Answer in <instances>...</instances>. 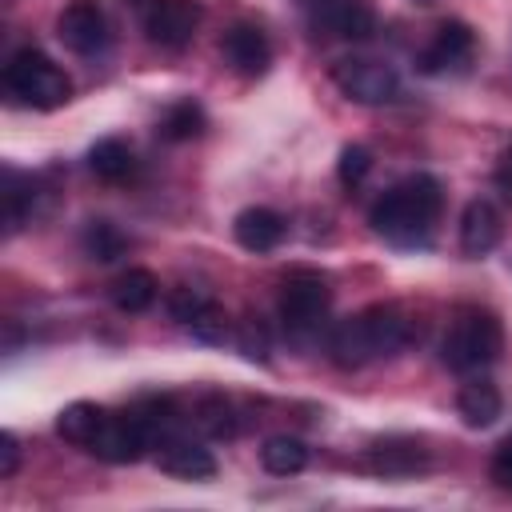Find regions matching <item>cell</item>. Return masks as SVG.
<instances>
[{
    "label": "cell",
    "instance_id": "6da1fadb",
    "mask_svg": "<svg viewBox=\"0 0 512 512\" xmlns=\"http://www.w3.org/2000/svg\"><path fill=\"white\" fill-rule=\"evenodd\" d=\"M440 204H444V192H440V180L428 176V172H416L400 184H392L368 212V224L376 236H384L388 244L396 248H416V244H428L432 228H436V216H440Z\"/></svg>",
    "mask_w": 512,
    "mask_h": 512
},
{
    "label": "cell",
    "instance_id": "7a4b0ae2",
    "mask_svg": "<svg viewBox=\"0 0 512 512\" xmlns=\"http://www.w3.org/2000/svg\"><path fill=\"white\" fill-rule=\"evenodd\" d=\"M412 344V320L400 304H368L328 332V356L340 368H360L380 356H396Z\"/></svg>",
    "mask_w": 512,
    "mask_h": 512
},
{
    "label": "cell",
    "instance_id": "3957f363",
    "mask_svg": "<svg viewBox=\"0 0 512 512\" xmlns=\"http://www.w3.org/2000/svg\"><path fill=\"white\" fill-rule=\"evenodd\" d=\"M500 348H504V332L488 308H456L440 340V360L452 372H480L500 356Z\"/></svg>",
    "mask_w": 512,
    "mask_h": 512
},
{
    "label": "cell",
    "instance_id": "277c9868",
    "mask_svg": "<svg viewBox=\"0 0 512 512\" xmlns=\"http://www.w3.org/2000/svg\"><path fill=\"white\" fill-rule=\"evenodd\" d=\"M4 88H8V96H16L28 108H40V112L60 108L72 96V80L40 48H20V52L8 56V64H4Z\"/></svg>",
    "mask_w": 512,
    "mask_h": 512
},
{
    "label": "cell",
    "instance_id": "5b68a950",
    "mask_svg": "<svg viewBox=\"0 0 512 512\" xmlns=\"http://www.w3.org/2000/svg\"><path fill=\"white\" fill-rule=\"evenodd\" d=\"M328 304H332V288L320 272H288L284 288H280V320L288 332H312L320 328V320L328 316Z\"/></svg>",
    "mask_w": 512,
    "mask_h": 512
},
{
    "label": "cell",
    "instance_id": "8992f818",
    "mask_svg": "<svg viewBox=\"0 0 512 512\" xmlns=\"http://www.w3.org/2000/svg\"><path fill=\"white\" fill-rule=\"evenodd\" d=\"M332 80L336 88L356 100V104H392L400 96V76L392 64L384 60H368V56H348L332 64Z\"/></svg>",
    "mask_w": 512,
    "mask_h": 512
},
{
    "label": "cell",
    "instance_id": "52a82bcc",
    "mask_svg": "<svg viewBox=\"0 0 512 512\" xmlns=\"http://www.w3.org/2000/svg\"><path fill=\"white\" fill-rule=\"evenodd\" d=\"M200 4L196 0H144L140 24L152 44L160 48H184L200 28Z\"/></svg>",
    "mask_w": 512,
    "mask_h": 512
},
{
    "label": "cell",
    "instance_id": "ba28073f",
    "mask_svg": "<svg viewBox=\"0 0 512 512\" xmlns=\"http://www.w3.org/2000/svg\"><path fill=\"white\" fill-rule=\"evenodd\" d=\"M148 444H152V432H148V424L132 408V412H108L104 424H100V432L92 436L88 452L100 456V460H108V464H132V460L144 456Z\"/></svg>",
    "mask_w": 512,
    "mask_h": 512
},
{
    "label": "cell",
    "instance_id": "9c48e42d",
    "mask_svg": "<svg viewBox=\"0 0 512 512\" xmlns=\"http://www.w3.org/2000/svg\"><path fill=\"white\" fill-rule=\"evenodd\" d=\"M304 12L316 32L336 40H368L376 32V16L368 0H304Z\"/></svg>",
    "mask_w": 512,
    "mask_h": 512
},
{
    "label": "cell",
    "instance_id": "30bf717a",
    "mask_svg": "<svg viewBox=\"0 0 512 512\" xmlns=\"http://www.w3.org/2000/svg\"><path fill=\"white\" fill-rule=\"evenodd\" d=\"M56 36L68 52L76 56H96L104 52L108 44V20H104V8L96 0H72L60 20H56Z\"/></svg>",
    "mask_w": 512,
    "mask_h": 512
},
{
    "label": "cell",
    "instance_id": "8fae6325",
    "mask_svg": "<svg viewBox=\"0 0 512 512\" xmlns=\"http://www.w3.org/2000/svg\"><path fill=\"white\" fill-rule=\"evenodd\" d=\"M472 52H476L472 28H468L464 20H444V24L436 28V36L428 40V48L420 52V72H432V76H440V72H460V68H468Z\"/></svg>",
    "mask_w": 512,
    "mask_h": 512
},
{
    "label": "cell",
    "instance_id": "7c38bea8",
    "mask_svg": "<svg viewBox=\"0 0 512 512\" xmlns=\"http://www.w3.org/2000/svg\"><path fill=\"white\" fill-rule=\"evenodd\" d=\"M220 56L228 60L232 72H240V76H260V72H268L272 48H268V36H264L256 24H232V28L220 36Z\"/></svg>",
    "mask_w": 512,
    "mask_h": 512
},
{
    "label": "cell",
    "instance_id": "4fadbf2b",
    "mask_svg": "<svg viewBox=\"0 0 512 512\" xmlns=\"http://www.w3.org/2000/svg\"><path fill=\"white\" fill-rule=\"evenodd\" d=\"M156 464H160V472H168L176 480H212L216 476V456L204 444L184 440V436H164Z\"/></svg>",
    "mask_w": 512,
    "mask_h": 512
},
{
    "label": "cell",
    "instance_id": "5bb4252c",
    "mask_svg": "<svg viewBox=\"0 0 512 512\" xmlns=\"http://www.w3.org/2000/svg\"><path fill=\"white\" fill-rule=\"evenodd\" d=\"M504 236V220L492 200H472L460 216V248L468 256H488Z\"/></svg>",
    "mask_w": 512,
    "mask_h": 512
},
{
    "label": "cell",
    "instance_id": "9a60e30c",
    "mask_svg": "<svg viewBox=\"0 0 512 512\" xmlns=\"http://www.w3.org/2000/svg\"><path fill=\"white\" fill-rule=\"evenodd\" d=\"M232 236L248 252H272L284 240V216L272 208H244L232 224Z\"/></svg>",
    "mask_w": 512,
    "mask_h": 512
},
{
    "label": "cell",
    "instance_id": "2e32d148",
    "mask_svg": "<svg viewBox=\"0 0 512 512\" xmlns=\"http://www.w3.org/2000/svg\"><path fill=\"white\" fill-rule=\"evenodd\" d=\"M368 464L384 476H412L428 464V452L416 444V440H404V436H392V440H380L368 456Z\"/></svg>",
    "mask_w": 512,
    "mask_h": 512
},
{
    "label": "cell",
    "instance_id": "e0dca14e",
    "mask_svg": "<svg viewBox=\"0 0 512 512\" xmlns=\"http://www.w3.org/2000/svg\"><path fill=\"white\" fill-rule=\"evenodd\" d=\"M500 408H504V400H500V392H496L492 380H468V384L460 388V396H456V412L464 416L468 428H488V424H496Z\"/></svg>",
    "mask_w": 512,
    "mask_h": 512
},
{
    "label": "cell",
    "instance_id": "ac0fdd59",
    "mask_svg": "<svg viewBox=\"0 0 512 512\" xmlns=\"http://www.w3.org/2000/svg\"><path fill=\"white\" fill-rule=\"evenodd\" d=\"M88 168H92L96 180H104V184H120V180H128V176L136 172V160H132V148H128L124 140L108 136V140H96V144H92V152H88Z\"/></svg>",
    "mask_w": 512,
    "mask_h": 512
},
{
    "label": "cell",
    "instance_id": "d6986e66",
    "mask_svg": "<svg viewBox=\"0 0 512 512\" xmlns=\"http://www.w3.org/2000/svg\"><path fill=\"white\" fill-rule=\"evenodd\" d=\"M156 292H160V280L148 272V268H128L124 276H116L112 284V304L120 312H144L156 304Z\"/></svg>",
    "mask_w": 512,
    "mask_h": 512
},
{
    "label": "cell",
    "instance_id": "ffe728a7",
    "mask_svg": "<svg viewBox=\"0 0 512 512\" xmlns=\"http://www.w3.org/2000/svg\"><path fill=\"white\" fill-rule=\"evenodd\" d=\"M104 408L100 404H92V400H76V404H68L60 416H56V432L68 440V444H92V436L100 432V424H104Z\"/></svg>",
    "mask_w": 512,
    "mask_h": 512
},
{
    "label": "cell",
    "instance_id": "44dd1931",
    "mask_svg": "<svg viewBox=\"0 0 512 512\" xmlns=\"http://www.w3.org/2000/svg\"><path fill=\"white\" fill-rule=\"evenodd\" d=\"M260 464H264V472H272V476H296V472H304V464H308V448H304V440H296V436H272V440H264V448H260Z\"/></svg>",
    "mask_w": 512,
    "mask_h": 512
},
{
    "label": "cell",
    "instance_id": "7402d4cb",
    "mask_svg": "<svg viewBox=\"0 0 512 512\" xmlns=\"http://www.w3.org/2000/svg\"><path fill=\"white\" fill-rule=\"evenodd\" d=\"M80 248H84L92 260L108 264V260L124 256L128 240H124V232H120L116 224H108V220H88V224H84V232H80Z\"/></svg>",
    "mask_w": 512,
    "mask_h": 512
},
{
    "label": "cell",
    "instance_id": "603a6c76",
    "mask_svg": "<svg viewBox=\"0 0 512 512\" xmlns=\"http://www.w3.org/2000/svg\"><path fill=\"white\" fill-rule=\"evenodd\" d=\"M156 132H160L164 140H172V144L200 136V132H204V112H200V104H192V100L172 104V108L160 116V128H156Z\"/></svg>",
    "mask_w": 512,
    "mask_h": 512
},
{
    "label": "cell",
    "instance_id": "cb8c5ba5",
    "mask_svg": "<svg viewBox=\"0 0 512 512\" xmlns=\"http://www.w3.org/2000/svg\"><path fill=\"white\" fill-rule=\"evenodd\" d=\"M32 180L28 176H20V172H4V188H0V200H4V228L8 232H16L20 224H24V216H28V208H32Z\"/></svg>",
    "mask_w": 512,
    "mask_h": 512
},
{
    "label": "cell",
    "instance_id": "d4e9b609",
    "mask_svg": "<svg viewBox=\"0 0 512 512\" xmlns=\"http://www.w3.org/2000/svg\"><path fill=\"white\" fill-rule=\"evenodd\" d=\"M196 424H200L204 436H212V440H228V436L236 432L232 404H228L224 396H204V400L196 404Z\"/></svg>",
    "mask_w": 512,
    "mask_h": 512
},
{
    "label": "cell",
    "instance_id": "484cf974",
    "mask_svg": "<svg viewBox=\"0 0 512 512\" xmlns=\"http://www.w3.org/2000/svg\"><path fill=\"white\" fill-rule=\"evenodd\" d=\"M208 304H212V296H208V288H200V284H180V288H172V296H168V312H172L180 324H192Z\"/></svg>",
    "mask_w": 512,
    "mask_h": 512
},
{
    "label": "cell",
    "instance_id": "4316f807",
    "mask_svg": "<svg viewBox=\"0 0 512 512\" xmlns=\"http://www.w3.org/2000/svg\"><path fill=\"white\" fill-rule=\"evenodd\" d=\"M372 172V156H368V148H360V144H348L344 152H340V164H336V176H340V184L344 188H356L364 176Z\"/></svg>",
    "mask_w": 512,
    "mask_h": 512
},
{
    "label": "cell",
    "instance_id": "83f0119b",
    "mask_svg": "<svg viewBox=\"0 0 512 512\" xmlns=\"http://www.w3.org/2000/svg\"><path fill=\"white\" fill-rule=\"evenodd\" d=\"M188 328H192V336H200L204 344H224V340H228V332H232V328H228V316H224L216 304H208V308H204Z\"/></svg>",
    "mask_w": 512,
    "mask_h": 512
},
{
    "label": "cell",
    "instance_id": "f1b7e54d",
    "mask_svg": "<svg viewBox=\"0 0 512 512\" xmlns=\"http://www.w3.org/2000/svg\"><path fill=\"white\" fill-rule=\"evenodd\" d=\"M492 480L512 492V436H508V440L496 448V456H492Z\"/></svg>",
    "mask_w": 512,
    "mask_h": 512
},
{
    "label": "cell",
    "instance_id": "f546056e",
    "mask_svg": "<svg viewBox=\"0 0 512 512\" xmlns=\"http://www.w3.org/2000/svg\"><path fill=\"white\" fill-rule=\"evenodd\" d=\"M240 348H244L248 360H264L268 356V340H264V332L256 324H244L240 328Z\"/></svg>",
    "mask_w": 512,
    "mask_h": 512
},
{
    "label": "cell",
    "instance_id": "4dcf8cb0",
    "mask_svg": "<svg viewBox=\"0 0 512 512\" xmlns=\"http://www.w3.org/2000/svg\"><path fill=\"white\" fill-rule=\"evenodd\" d=\"M16 468H20V444L12 432H0V476L8 480V476H16Z\"/></svg>",
    "mask_w": 512,
    "mask_h": 512
},
{
    "label": "cell",
    "instance_id": "1f68e13d",
    "mask_svg": "<svg viewBox=\"0 0 512 512\" xmlns=\"http://www.w3.org/2000/svg\"><path fill=\"white\" fill-rule=\"evenodd\" d=\"M492 180H496V188H500V196L512 204V148L500 156V164H496V172H492Z\"/></svg>",
    "mask_w": 512,
    "mask_h": 512
}]
</instances>
